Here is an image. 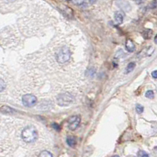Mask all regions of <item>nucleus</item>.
I'll return each instance as SVG.
<instances>
[{
    "instance_id": "nucleus-11",
    "label": "nucleus",
    "mask_w": 157,
    "mask_h": 157,
    "mask_svg": "<svg viewBox=\"0 0 157 157\" xmlns=\"http://www.w3.org/2000/svg\"><path fill=\"white\" fill-rule=\"evenodd\" d=\"M39 155L40 157H51V156H53L52 153H50V152H48V151H43V152L39 154Z\"/></svg>"
},
{
    "instance_id": "nucleus-13",
    "label": "nucleus",
    "mask_w": 157,
    "mask_h": 157,
    "mask_svg": "<svg viewBox=\"0 0 157 157\" xmlns=\"http://www.w3.org/2000/svg\"><path fill=\"white\" fill-rule=\"evenodd\" d=\"M145 97L148 98H150V99H152V98H153L154 97V93L153 91L152 90H148L146 92V94H145Z\"/></svg>"
},
{
    "instance_id": "nucleus-1",
    "label": "nucleus",
    "mask_w": 157,
    "mask_h": 157,
    "mask_svg": "<svg viewBox=\"0 0 157 157\" xmlns=\"http://www.w3.org/2000/svg\"><path fill=\"white\" fill-rule=\"evenodd\" d=\"M22 139L26 143L34 142L38 137V133L36 129L34 127H28L24 129L21 133Z\"/></svg>"
},
{
    "instance_id": "nucleus-7",
    "label": "nucleus",
    "mask_w": 157,
    "mask_h": 157,
    "mask_svg": "<svg viewBox=\"0 0 157 157\" xmlns=\"http://www.w3.org/2000/svg\"><path fill=\"white\" fill-rule=\"evenodd\" d=\"M115 19L118 24H122L123 21V14L120 11H117L115 13Z\"/></svg>"
},
{
    "instance_id": "nucleus-10",
    "label": "nucleus",
    "mask_w": 157,
    "mask_h": 157,
    "mask_svg": "<svg viewBox=\"0 0 157 157\" xmlns=\"http://www.w3.org/2000/svg\"><path fill=\"white\" fill-rule=\"evenodd\" d=\"M134 67H135V63L134 62H130V64L127 65V71H126V73H130V71H132L134 70Z\"/></svg>"
},
{
    "instance_id": "nucleus-5",
    "label": "nucleus",
    "mask_w": 157,
    "mask_h": 157,
    "mask_svg": "<svg viewBox=\"0 0 157 157\" xmlns=\"http://www.w3.org/2000/svg\"><path fill=\"white\" fill-rule=\"evenodd\" d=\"M80 117L78 116H73L68 120V128L71 130H75L80 124Z\"/></svg>"
},
{
    "instance_id": "nucleus-20",
    "label": "nucleus",
    "mask_w": 157,
    "mask_h": 157,
    "mask_svg": "<svg viewBox=\"0 0 157 157\" xmlns=\"http://www.w3.org/2000/svg\"><path fill=\"white\" fill-rule=\"evenodd\" d=\"M155 43H156V36H155Z\"/></svg>"
},
{
    "instance_id": "nucleus-18",
    "label": "nucleus",
    "mask_w": 157,
    "mask_h": 157,
    "mask_svg": "<svg viewBox=\"0 0 157 157\" xmlns=\"http://www.w3.org/2000/svg\"><path fill=\"white\" fill-rule=\"evenodd\" d=\"M156 73H157V71H152V77H153L154 78H156Z\"/></svg>"
},
{
    "instance_id": "nucleus-3",
    "label": "nucleus",
    "mask_w": 157,
    "mask_h": 157,
    "mask_svg": "<svg viewBox=\"0 0 157 157\" xmlns=\"http://www.w3.org/2000/svg\"><path fill=\"white\" fill-rule=\"evenodd\" d=\"M70 56H71V54H70L69 49L68 47H62L57 52L56 57H57V62L60 64H64L69 60Z\"/></svg>"
},
{
    "instance_id": "nucleus-19",
    "label": "nucleus",
    "mask_w": 157,
    "mask_h": 157,
    "mask_svg": "<svg viewBox=\"0 0 157 157\" xmlns=\"http://www.w3.org/2000/svg\"><path fill=\"white\" fill-rule=\"evenodd\" d=\"M89 1L90 3H94V2H96V0H89Z\"/></svg>"
},
{
    "instance_id": "nucleus-17",
    "label": "nucleus",
    "mask_w": 157,
    "mask_h": 157,
    "mask_svg": "<svg viewBox=\"0 0 157 157\" xmlns=\"http://www.w3.org/2000/svg\"><path fill=\"white\" fill-rule=\"evenodd\" d=\"M72 1L77 5H81L83 2V0H72Z\"/></svg>"
},
{
    "instance_id": "nucleus-14",
    "label": "nucleus",
    "mask_w": 157,
    "mask_h": 157,
    "mask_svg": "<svg viewBox=\"0 0 157 157\" xmlns=\"http://www.w3.org/2000/svg\"><path fill=\"white\" fill-rule=\"evenodd\" d=\"M6 88V82H4L3 79L0 78V92Z\"/></svg>"
},
{
    "instance_id": "nucleus-15",
    "label": "nucleus",
    "mask_w": 157,
    "mask_h": 157,
    "mask_svg": "<svg viewBox=\"0 0 157 157\" xmlns=\"http://www.w3.org/2000/svg\"><path fill=\"white\" fill-rule=\"evenodd\" d=\"M137 155H138V156H141V157L148 156V154H147L145 152H144V151H140V152H138V153H137Z\"/></svg>"
},
{
    "instance_id": "nucleus-12",
    "label": "nucleus",
    "mask_w": 157,
    "mask_h": 157,
    "mask_svg": "<svg viewBox=\"0 0 157 157\" xmlns=\"http://www.w3.org/2000/svg\"><path fill=\"white\" fill-rule=\"evenodd\" d=\"M136 111H137V113L138 114H141L143 113V111H144V107L141 105H136Z\"/></svg>"
},
{
    "instance_id": "nucleus-2",
    "label": "nucleus",
    "mask_w": 157,
    "mask_h": 157,
    "mask_svg": "<svg viewBox=\"0 0 157 157\" xmlns=\"http://www.w3.org/2000/svg\"><path fill=\"white\" fill-rule=\"evenodd\" d=\"M74 101V97L69 93H64L59 95L57 98V103L60 106H68Z\"/></svg>"
},
{
    "instance_id": "nucleus-16",
    "label": "nucleus",
    "mask_w": 157,
    "mask_h": 157,
    "mask_svg": "<svg viewBox=\"0 0 157 157\" xmlns=\"http://www.w3.org/2000/svg\"><path fill=\"white\" fill-rule=\"evenodd\" d=\"M52 126H53V127H54L56 130H57V131H59V130H61V128H60V126H59L57 123H53V124H52Z\"/></svg>"
},
{
    "instance_id": "nucleus-8",
    "label": "nucleus",
    "mask_w": 157,
    "mask_h": 157,
    "mask_svg": "<svg viewBox=\"0 0 157 157\" xmlns=\"http://www.w3.org/2000/svg\"><path fill=\"white\" fill-rule=\"evenodd\" d=\"M67 144H68L69 146L73 147L75 146V144H76V140H75V137H68L67 138Z\"/></svg>"
},
{
    "instance_id": "nucleus-6",
    "label": "nucleus",
    "mask_w": 157,
    "mask_h": 157,
    "mask_svg": "<svg viewBox=\"0 0 157 157\" xmlns=\"http://www.w3.org/2000/svg\"><path fill=\"white\" fill-rule=\"evenodd\" d=\"M126 48L129 52H133L135 50V46L130 39H127V43H126Z\"/></svg>"
},
{
    "instance_id": "nucleus-9",
    "label": "nucleus",
    "mask_w": 157,
    "mask_h": 157,
    "mask_svg": "<svg viewBox=\"0 0 157 157\" xmlns=\"http://www.w3.org/2000/svg\"><path fill=\"white\" fill-rule=\"evenodd\" d=\"M0 111H1L2 113H7V114H8V113H14V112H15L13 109H12L11 108H10V107H7V106H3L2 109H0Z\"/></svg>"
},
{
    "instance_id": "nucleus-4",
    "label": "nucleus",
    "mask_w": 157,
    "mask_h": 157,
    "mask_svg": "<svg viewBox=\"0 0 157 157\" xmlns=\"http://www.w3.org/2000/svg\"><path fill=\"white\" fill-rule=\"evenodd\" d=\"M22 102L26 107H33L37 103V98L35 95L25 94L22 97Z\"/></svg>"
}]
</instances>
